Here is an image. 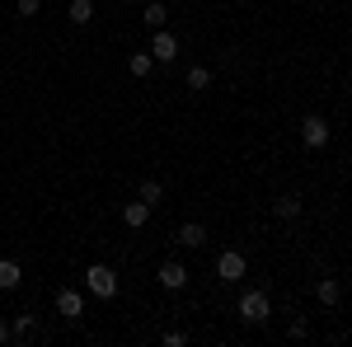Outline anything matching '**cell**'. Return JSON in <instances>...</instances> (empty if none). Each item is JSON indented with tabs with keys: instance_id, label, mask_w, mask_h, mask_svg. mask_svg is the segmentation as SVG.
<instances>
[{
	"instance_id": "1",
	"label": "cell",
	"mask_w": 352,
	"mask_h": 347,
	"mask_svg": "<svg viewBox=\"0 0 352 347\" xmlns=\"http://www.w3.org/2000/svg\"><path fill=\"white\" fill-rule=\"evenodd\" d=\"M85 287H89V295H99V300H113V295H118V272H113L109 263L85 267Z\"/></svg>"
},
{
	"instance_id": "2",
	"label": "cell",
	"mask_w": 352,
	"mask_h": 347,
	"mask_svg": "<svg viewBox=\"0 0 352 347\" xmlns=\"http://www.w3.org/2000/svg\"><path fill=\"white\" fill-rule=\"evenodd\" d=\"M240 315H244V324H268V315H272L268 295L258 291V287H249V291H240Z\"/></svg>"
},
{
	"instance_id": "3",
	"label": "cell",
	"mask_w": 352,
	"mask_h": 347,
	"mask_svg": "<svg viewBox=\"0 0 352 347\" xmlns=\"http://www.w3.org/2000/svg\"><path fill=\"white\" fill-rule=\"evenodd\" d=\"M244 272H249V263H244V254H235V249H226V254L217 258V277L226 282V287L244 282Z\"/></svg>"
},
{
	"instance_id": "4",
	"label": "cell",
	"mask_w": 352,
	"mask_h": 347,
	"mask_svg": "<svg viewBox=\"0 0 352 347\" xmlns=\"http://www.w3.org/2000/svg\"><path fill=\"white\" fill-rule=\"evenodd\" d=\"M300 141H305L310 150L329 146V122L320 117V113H305V117H300Z\"/></svg>"
},
{
	"instance_id": "5",
	"label": "cell",
	"mask_w": 352,
	"mask_h": 347,
	"mask_svg": "<svg viewBox=\"0 0 352 347\" xmlns=\"http://www.w3.org/2000/svg\"><path fill=\"white\" fill-rule=\"evenodd\" d=\"M160 287L164 291H184V287H188V267L179 263V258H164L160 263Z\"/></svg>"
},
{
	"instance_id": "6",
	"label": "cell",
	"mask_w": 352,
	"mask_h": 347,
	"mask_svg": "<svg viewBox=\"0 0 352 347\" xmlns=\"http://www.w3.org/2000/svg\"><path fill=\"white\" fill-rule=\"evenodd\" d=\"M151 56H155V61H174V56H179V38H174L169 28H155V38H151Z\"/></svg>"
},
{
	"instance_id": "7",
	"label": "cell",
	"mask_w": 352,
	"mask_h": 347,
	"mask_svg": "<svg viewBox=\"0 0 352 347\" xmlns=\"http://www.w3.org/2000/svg\"><path fill=\"white\" fill-rule=\"evenodd\" d=\"M56 315H61V320H80L85 315V295L61 287V291H56Z\"/></svg>"
},
{
	"instance_id": "8",
	"label": "cell",
	"mask_w": 352,
	"mask_h": 347,
	"mask_svg": "<svg viewBox=\"0 0 352 347\" xmlns=\"http://www.w3.org/2000/svg\"><path fill=\"white\" fill-rule=\"evenodd\" d=\"M179 244H184V249H202V244H207V225H202V221L179 225Z\"/></svg>"
},
{
	"instance_id": "9",
	"label": "cell",
	"mask_w": 352,
	"mask_h": 347,
	"mask_svg": "<svg viewBox=\"0 0 352 347\" xmlns=\"http://www.w3.org/2000/svg\"><path fill=\"white\" fill-rule=\"evenodd\" d=\"M24 282V267L14 263V258H0V291H14Z\"/></svg>"
},
{
	"instance_id": "10",
	"label": "cell",
	"mask_w": 352,
	"mask_h": 347,
	"mask_svg": "<svg viewBox=\"0 0 352 347\" xmlns=\"http://www.w3.org/2000/svg\"><path fill=\"white\" fill-rule=\"evenodd\" d=\"M127 71H132L136 80H146V76L155 71V56H151V52H132V56H127Z\"/></svg>"
},
{
	"instance_id": "11",
	"label": "cell",
	"mask_w": 352,
	"mask_h": 347,
	"mask_svg": "<svg viewBox=\"0 0 352 347\" xmlns=\"http://www.w3.org/2000/svg\"><path fill=\"white\" fill-rule=\"evenodd\" d=\"M141 19H146V28H164V24H169V10H164V0H151V5L141 10Z\"/></svg>"
},
{
	"instance_id": "12",
	"label": "cell",
	"mask_w": 352,
	"mask_h": 347,
	"mask_svg": "<svg viewBox=\"0 0 352 347\" xmlns=\"http://www.w3.org/2000/svg\"><path fill=\"white\" fill-rule=\"evenodd\" d=\"M122 221H127L132 230H141V225L151 221V207H146V202H127V207H122Z\"/></svg>"
},
{
	"instance_id": "13",
	"label": "cell",
	"mask_w": 352,
	"mask_h": 347,
	"mask_svg": "<svg viewBox=\"0 0 352 347\" xmlns=\"http://www.w3.org/2000/svg\"><path fill=\"white\" fill-rule=\"evenodd\" d=\"M315 300H320V305H338V300H343V287H338L333 277H324V282L315 287Z\"/></svg>"
},
{
	"instance_id": "14",
	"label": "cell",
	"mask_w": 352,
	"mask_h": 347,
	"mask_svg": "<svg viewBox=\"0 0 352 347\" xmlns=\"http://www.w3.org/2000/svg\"><path fill=\"white\" fill-rule=\"evenodd\" d=\"M272 216H277V221H292V216H300V197H292V192H287V197H277V202H272Z\"/></svg>"
},
{
	"instance_id": "15",
	"label": "cell",
	"mask_w": 352,
	"mask_h": 347,
	"mask_svg": "<svg viewBox=\"0 0 352 347\" xmlns=\"http://www.w3.org/2000/svg\"><path fill=\"white\" fill-rule=\"evenodd\" d=\"M66 19H71V24H89V19H94V0H71Z\"/></svg>"
},
{
	"instance_id": "16",
	"label": "cell",
	"mask_w": 352,
	"mask_h": 347,
	"mask_svg": "<svg viewBox=\"0 0 352 347\" xmlns=\"http://www.w3.org/2000/svg\"><path fill=\"white\" fill-rule=\"evenodd\" d=\"M188 89H212V71L207 66H188Z\"/></svg>"
},
{
	"instance_id": "17",
	"label": "cell",
	"mask_w": 352,
	"mask_h": 347,
	"mask_svg": "<svg viewBox=\"0 0 352 347\" xmlns=\"http://www.w3.org/2000/svg\"><path fill=\"white\" fill-rule=\"evenodd\" d=\"M160 197H164V183H155V179H146V183H141V202H146V207H155Z\"/></svg>"
},
{
	"instance_id": "18",
	"label": "cell",
	"mask_w": 352,
	"mask_h": 347,
	"mask_svg": "<svg viewBox=\"0 0 352 347\" xmlns=\"http://www.w3.org/2000/svg\"><path fill=\"white\" fill-rule=\"evenodd\" d=\"M33 333V315H14V324H10V338H28Z\"/></svg>"
},
{
	"instance_id": "19",
	"label": "cell",
	"mask_w": 352,
	"mask_h": 347,
	"mask_svg": "<svg viewBox=\"0 0 352 347\" xmlns=\"http://www.w3.org/2000/svg\"><path fill=\"white\" fill-rule=\"evenodd\" d=\"M38 10H43V0H19V14H24V19H33Z\"/></svg>"
},
{
	"instance_id": "20",
	"label": "cell",
	"mask_w": 352,
	"mask_h": 347,
	"mask_svg": "<svg viewBox=\"0 0 352 347\" xmlns=\"http://www.w3.org/2000/svg\"><path fill=\"white\" fill-rule=\"evenodd\" d=\"M164 343H169V347H184V343H188V333H179V328H169V333H164Z\"/></svg>"
},
{
	"instance_id": "21",
	"label": "cell",
	"mask_w": 352,
	"mask_h": 347,
	"mask_svg": "<svg viewBox=\"0 0 352 347\" xmlns=\"http://www.w3.org/2000/svg\"><path fill=\"white\" fill-rule=\"evenodd\" d=\"M0 343H10V324L0 320Z\"/></svg>"
}]
</instances>
